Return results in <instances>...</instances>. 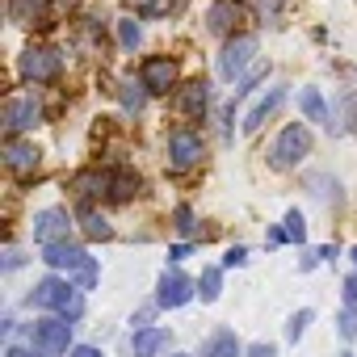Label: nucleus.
I'll use <instances>...</instances> for the list:
<instances>
[{"mask_svg":"<svg viewBox=\"0 0 357 357\" xmlns=\"http://www.w3.org/2000/svg\"><path fill=\"white\" fill-rule=\"evenodd\" d=\"M311 130L303 126V122H290V126H282V135L273 139V147H269V164L278 168V172H290V168H298L303 164V155H311Z\"/></svg>","mask_w":357,"mask_h":357,"instance_id":"20e7f679","label":"nucleus"},{"mask_svg":"<svg viewBox=\"0 0 357 357\" xmlns=\"http://www.w3.org/2000/svg\"><path fill=\"white\" fill-rule=\"evenodd\" d=\"M80 227H84V236H89V240H109V236H114L109 219H105L97 206H89V202L80 206Z\"/></svg>","mask_w":357,"mask_h":357,"instance_id":"412c9836","label":"nucleus"},{"mask_svg":"<svg viewBox=\"0 0 357 357\" xmlns=\"http://www.w3.org/2000/svg\"><path fill=\"white\" fill-rule=\"evenodd\" d=\"M307 185H311V194H315L319 202H340V185L332 181V176L315 172V176H307Z\"/></svg>","mask_w":357,"mask_h":357,"instance_id":"393cba45","label":"nucleus"},{"mask_svg":"<svg viewBox=\"0 0 357 357\" xmlns=\"http://www.w3.org/2000/svg\"><path fill=\"white\" fill-rule=\"evenodd\" d=\"M38 160H43V151H38L34 143H26V139H9V143H5V164H9V172L30 176V172H38Z\"/></svg>","mask_w":357,"mask_h":357,"instance_id":"4468645a","label":"nucleus"},{"mask_svg":"<svg viewBox=\"0 0 357 357\" xmlns=\"http://www.w3.org/2000/svg\"><path fill=\"white\" fill-rule=\"evenodd\" d=\"M143 190L135 168H97V172H80L76 176V194L80 198H109V202H130Z\"/></svg>","mask_w":357,"mask_h":357,"instance_id":"f257e3e1","label":"nucleus"},{"mask_svg":"<svg viewBox=\"0 0 357 357\" xmlns=\"http://www.w3.org/2000/svg\"><path fill=\"white\" fill-rule=\"evenodd\" d=\"M176 76H181V68H176L172 55H151V59H143V68H139V80L147 84V93H168V89H176Z\"/></svg>","mask_w":357,"mask_h":357,"instance_id":"9b49d317","label":"nucleus"},{"mask_svg":"<svg viewBox=\"0 0 357 357\" xmlns=\"http://www.w3.org/2000/svg\"><path fill=\"white\" fill-rule=\"evenodd\" d=\"M172 223H176V231L190 236V231H194V211H190V206H176V211H172Z\"/></svg>","mask_w":357,"mask_h":357,"instance_id":"7c9ffc66","label":"nucleus"},{"mask_svg":"<svg viewBox=\"0 0 357 357\" xmlns=\"http://www.w3.org/2000/svg\"><path fill=\"white\" fill-rule=\"evenodd\" d=\"M68 231H72V215H68V211L47 206V211H38V215H34V240H38L43 248H47V244L68 240Z\"/></svg>","mask_w":357,"mask_h":357,"instance_id":"f8f14e48","label":"nucleus"},{"mask_svg":"<svg viewBox=\"0 0 357 357\" xmlns=\"http://www.w3.org/2000/svg\"><path fill=\"white\" fill-rule=\"evenodd\" d=\"M172 357H190V353H172Z\"/></svg>","mask_w":357,"mask_h":357,"instance_id":"ea45409f","label":"nucleus"},{"mask_svg":"<svg viewBox=\"0 0 357 357\" xmlns=\"http://www.w3.org/2000/svg\"><path fill=\"white\" fill-rule=\"evenodd\" d=\"M68 357H105V353H101V349H93V344H76Z\"/></svg>","mask_w":357,"mask_h":357,"instance_id":"c9c22d12","label":"nucleus"},{"mask_svg":"<svg viewBox=\"0 0 357 357\" xmlns=\"http://www.w3.org/2000/svg\"><path fill=\"white\" fill-rule=\"evenodd\" d=\"M168 257H172V261H185V257H190V244H176V248H172Z\"/></svg>","mask_w":357,"mask_h":357,"instance_id":"58836bf2","label":"nucleus"},{"mask_svg":"<svg viewBox=\"0 0 357 357\" xmlns=\"http://www.w3.org/2000/svg\"><path fill=\"white\" fill-rule=\"evenodd\" d=\"M286 236H290V244H303L307 240V223H303V211H286Z\"/></svg>","mask_w":357,"mask_h":357,"instance_id":"c756f323","label":"nucleus"},{"mask_svg":"<svg viewBox=\"0 0 357 357\" xmlns=\"http://www.w3.org/2000/svg\"><path fill=\"white\" fill-rule=\"evenodd\" d=\"M17 72H22L26 80H34V84H51V80H59L63 59H59V51H51V47H30V51H22Z\"/></svg>","mask_w":357,"mask_h":357,"instance_id":"423d86ee","label":"nucleus"},{"mask_svg":"<svg viewBox=\"0 0 357 357\" xmlns=\"http://www.w3.org/2000/svg\"><path fill=\"white\" fill-rule=\"evenodd\" d=\"M5 357H43L38 349H22V344H9V353Z\"/></svg>","mask_w":357,"mask_h":357,"instance_id":"e433bc0d","label":"nucleus"},{"mask_svg":"<svg viewBox=\"0 0 357 357\" xmlns=\"http://www.w3.org/2000/svg\"><path fill=\"white\" fill-rule=\"evenodd\" d=\"M311 319H315V311H311V307L294 311V315H290V324H286V340H290V344H298V336L307 332V324H311Z\"/></svg>","mask_w":357,"mask_h":357,"instance_id":"cd10ccee","label":"nucleus"},{"mask_svg":"<svg viewBox=\"0 0 357 357\" xmlns=\"http://www.w3.org/2000/svg\"><path fill=\"white\" fill-rule=\"evenodd\" d=\"M118 43H122V51H135V47L143 43V30H139L135 17H122V22H118Z\"/></svg>","mask_w":357,"mask_h":357,"instance_id":"bb28decb","label":"nucleus"},{"mask_svg":"<svg viewBox=\"0 0 357 357\" xmlns=\"http://www.w3.org/2000/svg\"><path fill=\"white\" fill-rule=\"evenodd\" d=\"M118 97H122L126 114H143V105H147V84H143V80H139V84H135V80H126Z\"/></svg>","mask_w":357,"mask_h":357,"instance_id":"b1692460","label":"nucleus"},{"mask_svg":"<svg viewBox=\"0 0 357 357\" xmlns=\"http://www.w3.org/2000/svg\"><path fill=\"white\" fill-rule=\"evenodd\" d=\"M248 357H278V349L261 340V344H248Z\"/></svg>","mask_w":357,"mask_h":357,"instance_id":"72a5a7b5","label":"nucleus"},{"mask_svg":"<svg viewBox=\"0 0 357 357\" xmlns=\"http://www.w3.org/2000/svg\"><path fill=\"white\" fill-rule=\"evenodd\" d=\"M265 244H273V248H278V244H290L286 227H269V231H265Z\"/></svg>","mask_w":357,"mask_h":357,"instance_id":"473e14b6","label":"nucleus"},{"mask_svg":"<svg viewBox=\"0 0 357 357\" xmlns=\"http://www.w3.org/2000/svg\"><path fill=\"white\" fill-rule=\"evenodd\" d=\"M172 101H176V109H181L185 118L202 122L206 109H211V80H190V84H181Z\"/></svg>","mask_w":357,"mask_h":357,"instance_id":"ddd939ff","label":"nucleus"},{"mask_svg":"<svg viewBox=\"0 0 357 357\" xmlns=\"http://www.w3.org/2000/svg\"><path fill=\"white\" fill-rule=\"evenodd\" d=\"M298 109H303V118L307 122H319V126H332V114H328V101H324V93L319 89H303L298 93Z\"/></svg>","mask_w":357,"mask_h":357,"instance_id":"aec40b11","label":"nucleus"},{"mask_svg":"<svg viewBox=\"0 0 357 357\" xmlns=\"http://www.w3.org/2000/svg\"><path fill=\"white\" fill-rule=\"evenodd\" d=\"M336 332L344 340H357V303H344V311L336 315Z\"/></svg>","mask_w":357,"mask_h":357,"instance_id":"c85d7f7f","label":"nucleus"},{"mask_svg":"<svg viewBox=\"0 0 357 357\" xmlns=\"http://www.w3.org/2000/svg\"><path fill=\"white\" fill-rule=\"evenodd\" d=\"M0 122H5L9 139L22 135V130H34V126L43 122V105H38V97H13V101H5V114H0Z\"/></svg>","mask_w":357,"mask_h":357,"instance_id":"9d476101","label":"nucleus"},{"mask_svg":"<svg viewBox=\"0 0 357 357\" xmlns=\"http://www.w3.org/2000/svg\"><path fill=\"white\" fill-rule=\"evenodd\" d=\"M30 344L43 353V357H68L72 349V319H38V324H30Z\"/></svg>","mask_w":357,"mask_h":357,"instance_id":"39448f33","label":"nucleus"},{"mask_svg":"<svg viewBox=\"0 0 357 357\" xmlns=\"http://www.w3.org/2000/svg\"><path fill=\"white\" fill-rule=\"evenodd\" d=\"M244 261H248V248H244V244L227 248V257H223V265H231V269H236V265H244Z\"/></svg>","mask_w":357,"mask_h":357,"instance_id":"2f4dec72","label":"nucleus"},{"mask_svg":"<svg viewBox=\"0 0 357 357\" xmlns=\"http://www.w3.org/2000/svg\"><path fill=\"white\" fill-rule=\"evenodd\" d=\"M160 349H168V328H135L130 357H155Z\"/></svg>","mask_w":357,"mask_h":357,"instance_id":"f3484780","label":"nucleus"},{"mask_svg":"<svg viewBox=\"0 0 357 357\" xmlns=\"http://www.w3.org/2000/svg\"><path fill=\"white\" fill-rule=\"evenodd\" d=\"M126 5L139 13V17H168L176 9V0H126Z\"/></svg>","mask_w":357,"mask_h":357,"instance_id":"a878e982","label":"nucleus"},{"mask_svg":"<svg viewBox=\"0 0 357 357\" xmlns=\"http://www.w3.org/2000/svg\"><path fill=\"white\" fill-rule=\"evenodd\" d=\"M43 261H47L51 269H59L63 278H72L80 290H93V286H97V261H93L80 244H68V240L47 244V248H43Z\"/></svg>","mask_w":357,"mask_h":357,"instance_id":"7ed1b4c3","label":"nucleus"},{"mask_svg":"<svg viewBox=\"0 0 357 357\" xmlns=\"http://www.w3.org/2000/svg\"><path fill=\"white\" fill-rule=\"evenodd\" d=\"M219 294H223V269L211 265V269H202V278H198V298H202V303H215Z\"/></svg>","mask_w":357,"mask_h":357,"instance_id":"5701e85b","label":"nucleus"},{"mask_svg":"<svg viewBox=\"0 0 357 357\" xmlns=\"http://www.w3.org/2000/svg\"><path fill=\"white\" fill-rule=\"evenodd\" d=\"M206 22H211L215 34H236V26L244 22V9L236 5V0H215L211 13H206Z\"/></svg>","mask_w":357,"mask_h":357,"instance_id":"dca6fc26","label":"nucleus"},{"mask_svg":"<svg viewBox=\"0 0 357 357\" xmlns=\"http://www.w3.org/2000/svg\"><path fill=\"white\" fill-rule=\"evenodd\" d=\"M332 135H353L357 130V93H344L340 97V118L328 126Z\"/></svg>","mask_w":357,"mask_h":357,"instance_id":"4be33fe9","label":"nucleus"},{"mask_svg":"<svg viewBox=\"0 0 357 357\" xmlns=\"http://www.w3.org/2000/svg\"><path fill=\"white\" fill-rule=\"evenodd\" d=\"M30 303L43 307V311H55V315H63V319H72V324L84 315V290H76L72 278H59V273L43 278V282L30 290Z\"/></svg>","mask_w":357,"mask_h":357,"instance_id":"f03ea898","label":"nucleus"},{"mask_svg":"<svg viewBox=\"0 0 357 357\" xmlns=\"http://www.w3.org/2000/svg\"><path fill=\"white\" fill-rule=\"evenodd\" d=\"M257 34H236V38H227V47H223V55H219V76L223 80H236L248 63H252V55H257Z\"/></svg>","mask_w":357,"mask_h":357,"instance_id":"1a4fd4ad","label":"nucleus"},{"mask_svg":"<svg viewBox=\"0 0 357 357\" xmlns=\"http://www.w3.org/2000/svg\"><path fill=\"white\" fill-rule=\"evenodd\" d=\"M240 353H248V349L236 340L231 328H219V332H211V336L202 340V357H240Z\"/></svg>","mask_w":357,"mask_h":357,"instance_id":"6ab92c4d","label":"nucleus"},{"mask_svg":"<svg viewBox=\"0 0 357 357\" xmlns=\"http://www.w3.org/2000/svg\"><path fill=\"white\" fill-rule=\"evenodd\" d=\"M202 135L198 130H190V126H176L172 135H168V168L172 172H190L198 160H202Z\"/></svg>","mask_w":357,"mask_h":357,"instance_id":"0eeeda50","label":"nucleus"},{"mask_svg":"<svg viewBox=\"0 0 357 357\" xmlns=\"http://www.w3.org/2000/svg\"><path fill=\"white\" fill-rule=\"evenodd\" d=\"M282 101H286V89H282V84H273V89H269V93H265L248 114H244V135H257V130L265 126V118H273V114H278V105H282Z\"/></svg>","mask_w":357,"mask_h":357,"instance_id":"2eb2a0df","label":"nucleus"},{"mask_svg":"<svg viewBox=\"0 0 357 357\" xmlns=\"http://www.w3.org/2000/svg\"><path fill=\"white\" fill-rule=\"evenodd\" d=\"M353 261H357V248H353Z\"/></svg>","mask_w":357,"mask_h":357,"instance_id":"a19ab883","label":"nucleus"},{"mask_svg":"<svg viewBox=\"0 0 357 357\" xmlns=\"http://www.w3.org/2000/svg\"><path fill=\"white\" fill-rule=\"evenodd\" d=\"M47 13H51V0H9V17L17 22V26H51L47 22Z\"/></svg>","mask_w":357,"mask_h":357,"instance_id":"a211bd4d","label":"nucleus"},{"mask_svg":"<svg viewBox=\"0 0 357 357\" xmlns=\"http://www.w3.org/2000/svg\"><path fill=\"white\" fill-rule=\"evenodd\" d=\"M340 357H353V353H340Z\"/></svg>","mask_w":357,"mask_h":357,"instance_id":"79ce46f5","label":"nucleus"},{"mask_svg":"<svg viewBox=\"0 0 357 357\" xmlns=\"http://www.w3.org/2000/svg\"><path fill=\"white\" fill-rule=\"evenodd\" d=\"M344 303H357V273L344 278Z\"/></svg>","mask_w":357,"mask_h":357,"instance_id":"f704fd0d","label":"nucleus"},{"mask_svg":"<svg viewBox=\"0 0 357 357\" xmlns=\"http://www.w3.org/2000/svg\"><path fill=\"white\" fill-rule=\"evenodd\" d=\"M194 294H198V282H190L181 269H164L160 273V286H155V307L176 311V307H185Z\"/></svg>","mask_w":357,"mask_h":357,"instance_id":"6e6552de","label":"nucleus"},{"mask_svg":"<svg viewBox=\"0 0 357 357\" xmlns=\"http://www.w3.org/2000/svg\"><path fill=\"white\" fill-rule=\"evenodd\" d=\"M17 265H22V252H17V248H9V252H5V269H17Z\"/></svg>","mask_w":357,"mask_h":357,"instance_id":"4c0bfd02","label":"nucleus"}]
</instances>
